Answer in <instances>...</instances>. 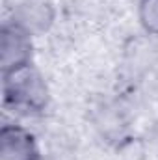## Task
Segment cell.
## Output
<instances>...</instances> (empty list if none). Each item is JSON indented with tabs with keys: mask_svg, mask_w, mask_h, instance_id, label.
Here are the masks:
<instances>
[{
	"mask_svg": "<svg viewBox=\"0 0 158 160\" xmlns=\"http://www.w3.org/2000/svg\"><path fill=\"white\" fill-rule=\"evenodd\" d=\"M4 106L19 114H39L48 104V88L39 73L28 65L2 77Z\"/></svg>",
	"mask_w": 158,
	"mask_h": 160,
	"instance_id": "obj_1",
	"label": "cell"
},
{
	"mask_svg": "<svg viewBox=\"0 0 158 160\" xmlns=\"http://www.w3.org/2000/svg\"><path fill=\"white\" fill-rule=\"evenodd\" d=\"M32 34L17 22H7L0 32V69L2 77L32 65Z\"/></svg>",
	"mask_w": 158,
	"mask_h": 160,
	"instance_id": "obj_2",
	"label": "cell"
},
{
	"mask_svg": "<svg viewBox=\"0 0 158 160\" xmlns=\"http://www.w3.org/2000/svg\"><path fill=\"white\" fill-rule=\"evenodd\" d=\"M0 160H41L34 134L19 125H4L0 130Z\"/></svg>",
	"mask_w": 158,
	"mask_h": 160,
	"instance_id": "obj_3",
	"label": "cell"
},
{
	"mask_svg": "<svg viewBox=\"0 0 158 160\" xmlns=\"http://www.w3.org/2000/svg\"><path fill=\"white\" fill-rule=\"evenodd\" d=\"M52 19H54V13L50 4H47L45 0H28L21 4L13 22H17L19 26H22L26 32L34 36V34L45 32L52 24Z\"/></svg>",
	"mask_w": 158,
	"mask_h": 160,
	"instance_id": "obj_4",
	"label": "cell"
},
{
	"mask_svg": "<svg viewBox=\"0 0 158 160\" xmlns=\"http://www.w3.org/2000/svg\"><path fill=\"white\" fill-rule=\"evenodd\" d=\"M138 19L147 34L158 36V0H140Z\"/></svg>",
	"mask_w": 158,
	"mask_h": 160,
	"instance_id": "obj_5",
	"label": "cell"
}]
</instances>
